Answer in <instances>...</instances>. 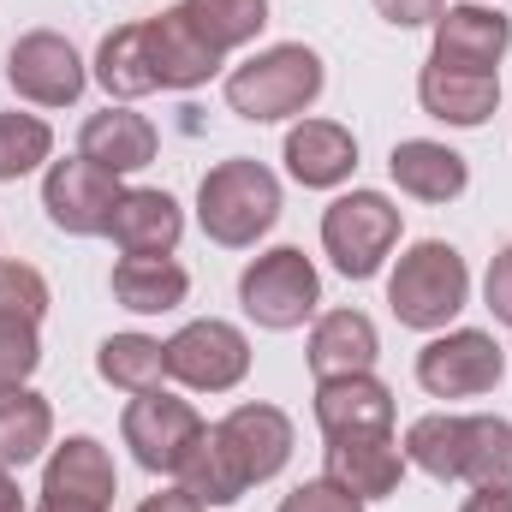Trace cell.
<instances>
[{
    "mask_svg": "<svg viewBox=\"0 0 512 512\" xmlns=\"http://www.w3.org/2000/svg\"><path fill=\"white\" fill-rule=\"evenodd\" d=\"M286 459H292V417L280 405L251 399V405H233L221 423L203 429V441H197L191 465L179 471V483L203 507H233V501L251 495L256 483L280 477Z\"/></svg>",
    "mask_w": 512,
    "mask_h": 512,
    "instance_id": "6da1fadb",
    "label": "cell"
},
{
    "mask_svg": "<svg viewBox=\"0 0 512 512\" xmlns=\"http://www.w3.org/2000/svg\"><path fill=\"white\" fill-rule=\"evenodd\" d=\"M328 72H322V54L304 48V42H274L251 54L245 66L227 72V108L251 126H274V120H292L304 114L316 96H322Z\"/></svg>",
    "mask_w": 512,
    "mask_h": 512,
    "instance_id": "7a4b0ae2",
    "label": "cell"
},
{
    "mask_svg": "<svg viewBox=\"0 0 512 512\" xmlns=\"http://www.w3.org/2000/svg\"><path fill=\"white\" fill-rule=\"evenodd\" d=\"M197 221H203V233L215 245L245 251L280 221V179L251 155L215 161L203 173V185H197Z\"/></svg>",
    "mask_w": 512,
    "mask_h": 512,
    "instance_id": "3957f363",
    "label": "cell"
},
{
    "mask_svg": "<svg viewBox=\"0 0 512 512\" xmlns=\"http://www.w3.org/2000/svg\"><path fill=\"white\" fill-rule=\"evenodd\" d=\"M387 304L399 316V328L417 334H441L465 304H471V268L447 239H417L399 256V268L387 274Z\"/></svg>",
    "mask_w": 512,
    "mask_h": 512,
    "instance_id": "277c9868",
    "label": "cell"
},
{
    "mask_svg": "<svg viewBox=\"0 0 512 512\" xmlns=\"http://www.w3.org/2000/svg\"><path fill=\"white\" fill-rule=\"evenodd\" d=\"M239 304H245V316H251L256 328L292 334V328H304L316 316L322 274H316V262L298 251V245H274V251H262L239 274Z\"/></svg>",
    "mask_w": 512,
    "mask_h": 512,
    "instance_id": "5b68a950",
    "label": "cell"
},
{
    "mask_svg": "<svg viewBox=\"0 0 512 512\" xmlns=\"http://www.w3.org/2000/svg\"><path fill=\"white\" fill-rule=\"evenodd\" d=\"M203 417L191 399L167 393V387H149V393H131V405L120 411V435H126L131 459L155 477H179L203 441Z\"/></svg>",
    "mask_w": 512,
    "mask_h": 512,
    "instance_id": "8992f818",
    "label": "cell"
},
{
    "mask_svg": "<svg viewBox=\"0 0 512 512\" xmlns=\"http://www.w3.org/2000/svg\"><path fill=\"white\" fill-rule=\"evenodd\" d=\"M399 245V209L382 191H346L328 203L322 215V251L334 256V268L346 280H370L382 274V262Z\"/></svg>",
    "mask_w": 512,
    "mask_h": 512,
    "instance_id": "52a82bcc",
    "label": "cell"
},
{
    "mask_svg": "<svg viewBox=\"0 0 512 512\" xmlns=\"http://www.w3.org/2000/svg\"><path fill=\"white\" fill-rule=\"evenodd\" d=\"M507 376V352L483 328H447L417 352V382L429 399H477Z\"/></svg>",
    "mask_w": 512,
    "mask_h": 512,
    "instance_id": "ba28073f",
    "label": "cell"
},
{
    "mask_svg": "<svg viewBox=\"0 0 512 512\" xmlns=\"http://www.w3.org/2000/svg\"><path fill=\"white\" fill-rule=\"evenodd\" d=\"M167 376L179 387H191V393H233L251 376V340L221 316L185 322L167 340Z\"/></svg>",
    "mask_w": 512,
    "mask_h": 512,
    "instance_id": "9c48e42d",
    "label": "cell"
},
{
    "mask_svg": "<svg viewBox=\"0 0 512 512\" xmlns=\"http://www.w3.org/2000/svg\"><path fill=\"white\" fill-rule=\"evenodd\" d=\"M120 197H126V185H120L108 167L84 161V155L54 161L48 179H42V209H48V221H54L60 233H72V239H96V233H108Z\"/></svg>",
    "mask_w": 512,
    "mask_h": 512,
    "instance_id": "30bf717a",
    "label": "cell"
},
{
    "mask_svg": "<svg viewBox=\"0 0 512 512\" xmlns=\"http://www.w3.org/2000/svg\"><path fill=\"white\" fill-rule=\"evenodd\" d=\"M6 84L36 108H72L84 96L90 72L60 30H24L6 54Z\"/></svg>",
    "mask_w": 512,
    "mask_h": 512,
    "instance_id": "8fae6325",
    "label": "cell"
},
{
    "mask_svg": "<svg viewBox=\"0 0 512 512\" xmlns=\"http://www.w3.org/2000/svg\"><path fill=\"white\" fill-rule=\"evenodd\" d=\"M120 495V477H114V459L96 435H66L54 453H48V471H42V507L36 512H108Z\"/></svg>",
    "mask_w": 512,
    "mask_h": 512,
    "instance_id": "7c38bea8",
    "label": "cell"
},
{
    "mask_svg": "<svg viewBox=\"0 0 512 512\" xmlns=\"http://www.w3.org/2000/svg\"><path fill=\"white\" fill-rule=\"evenodd\" d=\"M143 42H149V66H155L161 90H197V84H209L227 66V54H215L197 36V24L185 18V6H167V12L143 18Z\"/></svg>",
    "mask_w": 512,
    "mask_h": 512,
    "instance_id": "4fadbf2b",
    "label": "cell"
},
{
    "mask_svg": "<svg viewBox=\"0 0 512 512\" xmlns=\"http://www.w3.org/2000/svg\"><path fill=\"white\" fill-rule=\"evenodd\" d=\"M512 48V18L495 6H447L435 18V54L441 66H459V72H495Z\"/></svg>",
    "mask_w": 512,
    "mask_h": 512,
    "instance_id": "5bb4252c",
    "label": "cell"
},
{
    "mask_svg": "<svg viewBox=\"0 0 512 512\" xmlns=\"http://www.w3.org/2000/svg\"><path fill=\"white\" fill-rule=\"evenodd\" d=\"M417 102L441 126L477 131V126H489V114L501 108V72H459V66L429 60L417 72Z\"/></svg>",
    "mask_w": 512,
    "mask_h": 512,
    "instance_id": "9a60e30c",
    "label": "cell"
},
{
    "mask_svg": "<svg viewBox=\"0 0 512 512\" xmlns=\"http://www.w3.org/2000/svg\"><path fill=\"white\" fill-rule=\"evenodd\" d=\"M316 429H322V441L393 435V387L376 382V376H334V382H316Z\"/></svg>",
    "mask_w": 512,
    "mask_h": 512,
    "instance_id": "2e32d148",
    "label": "cell"
},
{
    "mask_svg": "<svg viewBox=\"0 0 512 512\" xmlns=\"http://www.w3.org/2000/svg\"><path fill=\"white\" fill-rule=\"evenodd\" d=\"M286 173L304 191H334L358 173V137L340 120H298L286 131Z\"/></svg>",
    "mask_w": 512,
    "mask_h": 512,
    "instance_id": "e0dca14e",
    "label": "cell"
},
{
    "mask_svg": "<svg viewBox=\"0 0 512 512\" xmlns=\"http://www.w3.org/2000/svg\"><path fill=\"white\" fill-rule=\"evenodd\" d=\"M322 477L340 483V489L358 495V501H387V495H399L405 453H399L393 435H346V441H328Z\"/></svg>",
    "mask_w": 512,
    "mask_h": 512,
    "instance_id": "ac0fdd59",
    "label": "cell"
},
{
    "mask_svg": "<svg viewBox=\"0 0 512 512\" xmlns=\"http://www.w3.org/2000/svg\"><path fill=\"white\" fill-rule=\"evenodd\" d=\"M304 358H310V376H316V382H334V376H370L376 358H382L376 322H370L364 310H328V316H316Z\"/></svg>",
    "mask_w": 512,
    "mask_h": 512,
    "instance_id": "d6986e66",
    "label": "cell"
},
{
    "mask_svg": "<svg viewBox=\"0 0 512 512\" xmlns=\"http://www.w3.org/2000/svg\"><path fill=\"white\" fill-rule=\"evenodd\" d=\"M387 173H393V185H399L405 197H417V203H453V197H465V185H471L465 155L447 149V143H435V137H405V143H393Z\"/></svg>",
    "mask_w": 512,
    "mask_h": 512,
    "instance_id": "ffe728a7",
    "label": "cell"
},
{
    "mask_svg": "<svg viewBox=\"0 0 512 512\" xmlns=\"http://www.w3.org/2000/svg\"><path fill=\"white\" fill-rule=\"evenodd\" d=\"M108 239L120 245V256H173L179 239H185V209L167 191L137 185V191L120 197V209L108 221Z\"/></svg>",
    "mask_w": 512,
    "mask_h": 512,
    "instance_id": "44dd1931",
    "label": "cell"
},
{
    "mask_svg": "<svg viewBox=\"0 0 512 512\" xmlns=\"http://www.w3.org/2000/svg\"><path fill=\"white\" fill-rule=\"evenodd\" d=\"M155 149H161V131L149 126L143 114H131V108H102V114H90L84 131H78V155L96 161V167H108L114 179L149 167Z\"/></svg>",
    "mask_w": 512,
    "mask_h": 512,
    "instance_id": "7402d4cb",
    "label": "cell"
},
{
    "mask_svg": "<svg viewBox=\"0 0 512 512\" xmlns=\"http://www.w3.org/2000/svg\"><path fill=\"white\" fill-rule=\"evenodd\" d=\"M108 286H114V304H126L131 316H161V310L185 304L191 274L173 256H120Z\"/></svg>",
    "mask_w": 512,
    "mask_h": 512,
    "instance_id": "603a6c76",
    "label": "cell"
},
{
    "mask_svg": "<svg viewBox=\"0 0 512 512\" xmlns=\"http://www.w3.org/2000/svg\"><path fill=\"white\" fill-rule=\"evenodd\" d=\"M54 441V405L36 387H0V465L24 471Z\"/></svg>",
    "mask_w": 512,
    "mask_h": 512,
    "instance_id": "cb8c5ba5",
    "label": "cell"
},
{
    "mask_svg": "<svg viewBox=\"0 0 512 512\" xmlns=\"http://www.w3.org/2000/svg\"><path fill=\"white\" fill-rule=\"evenodd\" d=\"M459 483L471 489H501L512 495V423L507 417H465V447H459Z\"/></svg>",
    "mask_w": 512,
    "mask_h": 512,
    "instance_id": "d4e9b609",
    "label": "cell"
},
{
    "mask_svg": "<svg viewBox=\"0 0 512 512\" xmlns=\"http://www.w3.org/2000/svg\"><path fill=\"white\" fill-rule=\"evenodd\" d=\"M96 84H102L114 102H137V96L161 90V84H155V66H149L143 24H120V30L102 36V48H96Z\"/></svg>",
    "mask_w": 512,
    "mask_h": 512,
    "instance_id": "484cf974",
    "label": "cell"
},
{
    "mask_svg": "<svg viewBox=\"0 0 512 512\" xmlns=\"http://www.w3.org/2000/svg\"><path fill=\"white\" fill-rule=\"evenodd\" d=\"M96 376L120 393H149L167 376V346L149 340V334H108L102 352H96Z\"/></svg>",
    "mask_w": 512,
    "mask_h": 512,
    "instance_id": "4316f807",
    "label": "cell"
},
{
    "mask_svg": "<svg viewBox=\"0 0 512 512\" xmlns=\"http://www.w3.org/2000/svg\"><path fill=\"white\" fill-rule=\"evenodd\" d=\"M459 447H465V417L453 411H429L405 429V465H417L435 483H459Z\"/></svg>",
    "mask_w": 512,
    "mask_h": 512,
    "instance_id": "83f0119b",
    "label": "cell"
},
{
    "mask_svg": "<svg viewBox=\"0 0 512 512\" xmlns=\"http://www.w3.org/2000/svg\"><path fill=\"white\" fill-rule=\"evenodd\" d=\"M179 6L215 54H233V48L256 42L268 24V0H179Z\"/></svg>",
    "mask_w": 512,
    "mask_h": 512,
    "instance_id": "f1b7e54d",
    "label": "cell"
},
{
    "mask_svg": "<svg viewBox=\"0 0 512 512\" xmlns=\"http://www.w3.org/2000/svg\"><path fill=\"white\" fill-rule=\"evenodd\" d=\"M54 155V131L36 114H0V179H24Z\"/></svg>",
    "mask_w": 512,
    "mask_h": 512,
    "instance_id": "f546056e",
    "label": "cell"
},
{
    "mask_svg": "<svg viewBox=\"0 0 512 512\" xmlns=\"http://www.w3.org/2000/svg\"><path fill=\"white\" fill-rule=\"evenodd\" d=\"M42 364V334L30 316L0 310V387H24Z\"/></svg>",
    "mask_w": 512,
    "mask_h": 512,
    "instance_id": "4dcf8cb0",
    "label": "cell"
},
{
    "mask_svg": "<svg viewBox=\"0 0 512 512\" xmlns=\"http://www.w3.org/2000/svg\"><path fill=\"white\" fill-rule=\"evenodd\" d=\"M0 310L42 322V316H48V280H42V268L6 262V256H0Z\"/></svg>",
    "mask_w": 512,
    "mask_h": 512,
    "instance_id": "1f68e13d",
    "label": "cell"
},
{
    "mask_svg": "<svg viewBox=\"0 0 512 512\" xmlns=\"http://www.w3.org/2000/svg\"><path fill=\"white\" fill-rule=\"evenodd\" d=\"M274 512H364V501L358 495H346L340 483H328V477H310V483H298L286 501Z\"/></svg>",
    "mask_w": 512,
    "mask_h": 512,
    "instance_id": "d6a6232c",
    "label": "cell"
},
{
    "mask_svg": "<svg viewBox=\"0 0 512 512\" xmlns=\"http://www.w3.org/2000/svg\"><path fill=\"white\" fill-rule=\"evenodd\" d=\"M483 298H489L495 322H501V328H512V245L489 262V274H483Z\"/></svg>",
    "mask_w": 512,
    "mask_h": 512,
    "instance_id": "836d02e7",
    "label": "cell"
},
{
    "mask_svg": "<svg viewBox=\"0 0 512 512\" xmlns=\"http://www.w3.org/2000/svg\"><path fill=\"white\" fill-rule=\"evenodd\" d=\"M376 12L393 30H417V24H435L447 12V0H376Z\"/></svg>",
    "mask_w": 512,
    "mask_h": 512,
    "instance_id": "e575fe53",
    "label": "cell"
},
{
    "mask_svg": "<svg viewBox=\"0 0 512 512\" xmlns=\"http://www.w3.org/2000/svg\"><path fill=\"white\" fill-rule=\"evenodd\" d=\"M137 512H203V501H197V495L179 483V489H161V495H149Z\"/></svg>",
    "mask_w": 512,
    "mask_h": 512,
    "instance_id": "d590c367",
    "label": "cell"
},
{
    "mask_svg": "<svg viewBox=\"0 0 512 512\" xmlns=\"http://www.w3.org/2000/svg\"><path fill=\"white\" fill-rule=\"evenodd\" d=\"M459 512H512V495H501V489H477Z\"/></svg>",
    "mask_w": 512,
    "mask_h": 512,
    "instance_id": "8d00e7d4",
    "label": "cell"
},
{
    "mask_svg": "<svg viewBox=\"0 0 512 512\" xmlns=\"http://www.w3.org/2000/svg\"><path fill=\"white\" fill-rule=\"evenodd\" d=\"M0 512H24V489H18V477L0 465Z\"/></svg>",
    "mask_w": 512,
    "mask_h": 512,
    "instance_id": "74e56055",
    "label": "cell"
}]
</instances>
